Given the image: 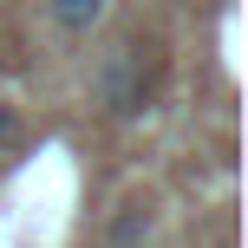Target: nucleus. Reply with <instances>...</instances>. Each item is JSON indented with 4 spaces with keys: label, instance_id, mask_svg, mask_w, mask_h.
Listing matches in <instances>:
<instances>
[{
    "label": "nucleus",
    "instance_id": "1",
    "mask_svg": "<svg viewBox=\"0 0 248 248\" xmlns=\"http://www.w3.org/2000/svg\"><path fill=\"white\" fill-rule=\"evenodd\" d=\"M92 92H98V105H105V118H118V124H131V118H144L150 111V59H144V46H111L98 59V72H92Z\"/></svg>",
    "mask_w": 248,
    "mask_h": 248
},
{
    "label": "nucleus",
    "instance_id": "2",
    "mask_svg": "<svg viewBox=\"0 0 248 248\" xmlns=\"http://www.w3.org/2000/svg\"><path fill=\"white\" fill-rule=\"evenodd\" d=\"M39 13H46V26L59 39H92L105 26V13H111V0H39Z\"/></svg>",
    "mask_w": 248,
    "mask_h": 248
},
{
    "label": "nucleus",
    "instance_id": "3",
    "mask_svg": "<svg viewBox=\"0 0 248 248\" xmlns=\"http://www.w3.org/2000/svg\"><path fill=\"white\" fill-rule=\"evenodd\" d=\"M150 229H157V209H150V202H124L111 222H105L98 248H144V242H150Z\"/></svg>",
    "mask_w": 248,
    "mask_h": 248
},
{
    "label": "nucleus",
    "instance_id": "4",
    "mask_svg": "<svg viewBox=\"0 0 248 248\" xmlns=\"http://www.w3.org/2000/svg\"><path fill=\"white\" fill-rule=\"evenodd\" d=\"M20 137V118H13V105H0V144H13Z\"/></svg>",
    "mask_w": 248,
    "mask_h": 248
}]
</instances>
